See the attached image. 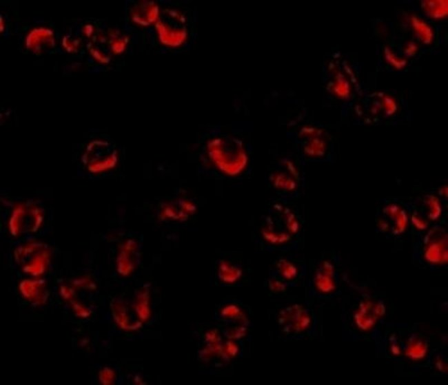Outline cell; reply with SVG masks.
Wrapping results in <instances>:
<instances>
[{
    "label": "cell",
    "mask_w": 448,
    "mask_h": 385,
    "mask_svg": "<svg viewBox=\"0 0 448 385\" xmlns=\"http://www.w3.org/2000/svg\"><path fill=\"white\" fill-rule=\"evenodd\" d=\"M50 256L49 247L37 241L22 244L14 251V260L21 270L25 273L37 278L47 270Z\"/></svg>",
    "instance_id": "cell-1"
},
{
    "label": "cell",
    "mask_w": 448,
    "mask_h": 385,
    "mask_svg": "<svg viewBox=\"0 0 448 385\" xmlns=\"http://www.w3.org/2000/svg\"><path fill=\"white\" fill-rule=\"evenodd\" d=\"M44 218L41 207L32 200L17 204L8 219V230L13 236L37 232Z\"/></svg>",
    "instance_id": "cell-2"
},
{
    "label": "cell",
    "mask_w": 448,
    "mask_h": 385,
    "mask_svg": "<svg viewBox=\"0 0 448 385\" xmlns=\"http://www.w3.org/2000/svg\"><path fill=\"white\" fill-rule=\"evenodd\" d=\"M210 155L223 171L235 174L242 169L246 156L241 145L234 139L217 138L209 145Z\"/></svg>",
    "instance_id": "cell-3"
},
{
    "label": "cell",
    "mask_w": 448,
    "mask_h": 385,
    "mask_svg": "<svg viewBox=\"0 0 448 385\" xmlns=\"http://www.w3.org/2000/svg\"><path fill=\"white\" fill-rule=\"evenodd\" d=\"M155 27L159 39L164 45L176 47L187 38L186 19L178 10L165 8L161 11Z\"/></svg>",
    "instance_id": "cell-4"
},
{
    "label": "cell",
    "mask_w": 448,
    "mask_h": 385,
    "mask_svg": "<svg viewBox=\"0 0 448 385\" xmlns=\"http://www.w3.org/2000/svg\"><path fill=\"white\" fill-rule=\"evenodd\" d=\"M94 287L90 278L80 276L72 280L70 284L61 285L59 291L74 313L80 318H86L92 312L88 306V291H92Z\"/></svg>",
    "instance_id": "cell-5"
},
{
    "label": "cell",
    "mask_w": 448,
    "mask_h": 385,
    "mask_svg": "<svg viewBox=\"0 0 448 385\" xmlns=\"http://www.w3.org/2000/svg\"><path fill=\"white\" fill-rule=\"evenodd\" d=\"M82 162L90 172L100 173L115 166L117 153L108 142L95 140L88 145Z\"/></svg>",
    "instance_id": "cell-6"
},
{
    "label": "cell",
    "mask_w": 448,
    "mask_h": 385,
    "mask_svg": "<svg viewBox=\"0 0 448 385\" xmlns=\"http://www.w3.org/2000/svg\"><path fill=\"white\" fill-rule=\"evenodd\" d=\"M21 295L32 304L42 305L48 298L46 283L42 279H26L19 284Z\"/></svg>",
    "instance_id": "cell-7"
},
{
    "label": "cell",
    "mask_w": 448,
    "mask_h": 385,
    "mask_svg": "<svg viewBox=\"0 0 448 385\" xmlns=\"http://www.w3.org/2000/svg\"><path fill=\"white\" fill-rule=\"evenodd\" d=\"M160 9L156 3L153 1H141L136 3L132 9L131 17L132 21L141 25H149L156 23L159 14Z\"/></svg>",
    "instance_id": "cell-8"
}]
</instances>
